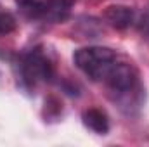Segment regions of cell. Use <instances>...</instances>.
<instances>
[{
  "instance_id": "6da1fadb",
  "label": "cell",
  "mask_w": 149,
  "mask_h": 147,
  "mask_svg": "<svg viewBox=\"0 0 149 147\" xmlns=\"http://www.w3.org/2000/svg\"><path fill=\"white\" fill-rule=\"evenodd\" d=\"M118 59L116 52L109 47H83L73 54L76 68L94 81H104Z\"/></svg>"
},
{
  "instance_id": "3957f363",
  "label": "cell",
  "mask_w": 149,
  "mask_h": 147,
  "mask_svg": "<svg viewBox=\"0 0 149 147\" xmlns=\"http://www.w3.org/2000/svg\"><path fill=\"white\" fill-rule=\"evenodd\" d=\"M73 3L74 0H43L40 21H47L52 24L68 21V17L71 16Z\"/></svg>"
},
{
  "instance_id": "5b68a950",
  "label": "cell",
  "mask_w": 149,
  "mask_h": 147,
  "mask_svg": "<svg viewBox=\"0 0 149 147\" xmlns=\"http://www.w3.org/2000/svg\"><path fill=\"white\" fill-rule=\"evenodd\" d=\"M83 125L99 133V135H106L109 132V119H108V114L104 111L97 109V107H90L83 112Z\"/></svg>"
},
{
  "instance_id": "8992f818",
  "label": "cell",
  "mask_w": 149,
  "mask_h": 147,
  "mask_svg": "<svg viewBox=\"0 0 149 147\" xmlns=\"http://www.w3.org/2000/svg\"><path fill=\"white\" fill-rule=\"evenodd\" d=\"M16 5L21 10V14L26 16L28 19H38L40 21L43 0H16Z\"/></svg>"
},
{
  "instance_id": "277c9868",
  "label": "cell",
  "mask_w": 149,
  "mask_h": 147,
  "mask_svg": "<svg viewBox=\"0 0 149 147\" xmlns=\"http://www.w3.org/2000/svg\"><path fill=\"white\" fill-rule=\"evenodd\" d=\"M135 10L128 5H109L104 10L106 23L116 30H127L135 23Z\"/></svg>"
},
{
  "instance_id": "ba28073f",
  "label": "cell",
  "mask_w": 149,
  "mask_h": 147,
  "mask_svg": "<svg viewBox=\"0 0 149 147\" xmlns=\"http://www.w3.org/2000/svg\"><path fill=\"white\" fill-rule=\"evenodd\" d=\"M135 24H137V30H139L141 37L146 42H149V5L141 12L139 17H135Z\"/></svg>"
},
{
  "instance_id": "7a4b0ae2",
  "label": "cell",
  "mask_w": 149,
  "mask_h": 147,
  "mask_svg": "<svg viewBox=\"0 0 149 147\" xmlns=\"http://www.w3.org/2000/svg\"><path fill=\"white\" fill-rule=\"evenodd\" d=\"M17 69L21 85L24 88H33L38 83L52 81L54 78V66L40 47L30 49L28 52L19 55Z\"/></svg>"
},
{
  "instance_id": "52a82bcc",
  "label": "cell",
  "mask_w": 149,
  "mask_h": 147,
  "mask_svg": "<svg viewBox=\"0 0 149 147\" xmlns=\"http://www.w3.org/2000/svg\"><path fill=\"white\" fill-rule=\"evenodd\" d=\"M16 17L0 7V37H5V35H10L14 30H16Z\"/></svg>"
}]
</instances>
